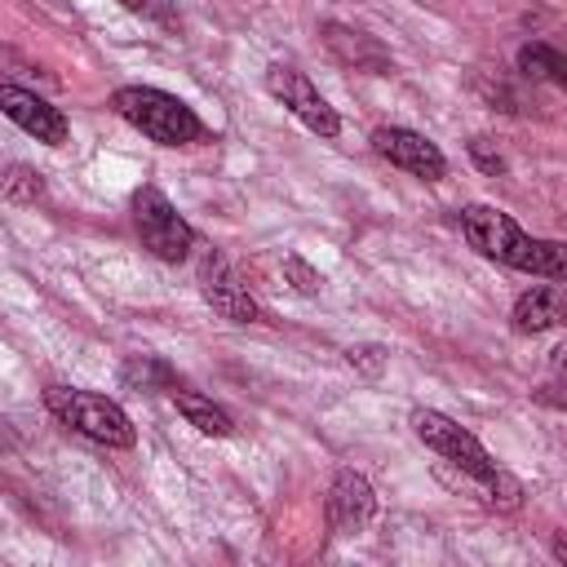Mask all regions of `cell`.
<instances>
[{
  "label": "cell",
  "instance_id": "cell-1",
  "mask_svg": "<svg viewBox=\"0 0 567 567\" xmlns=\"http://www.w3.org/2000/svg\"><path fill=\"white\" fill-rule=\"evenodd\" d=\"M461 230L470 239V248H478L483 257L540 275V279H563L567 275V252L558 239H536L527 235L509 213L492 208V204H465L461 208Z\"/></svg>",
  "mask_w": 567,
  "mask_h": 567
},
{
  "label": "cell",
  "instance_id": "cell-2",
  "mask_svg": "<svg viewBox=\"0 0 567 567\" xmlns=\"http://www.w3.org/2000/svg\"><path fill=\"white\" fill-rule=\"evenodd\" d=\"M111 106L124 124H133L142 137L159 146H190L204 137V120L173 93L151 89V84H124L111 93Z\"/></svg>",
  "mask_w": 567,
  "mask_h": 567
},
{
  "label": "cell",
  "instance_id": "cell-3",
  "mask_svg": "<svg viewBox=\"0 0 567 567\" xmlns=\"http://www.w3.org/2000/svg\"><path fill=\"white\" fill-rule=\"evenodd\" d=\"M44 408H49L62 425H71L75 434H84V439H93V443H102V447H133V439H137L128 412H124L115 399L93 394V390L49 385V390H44Z\"/></svg>",
  "mask_w": 567,
  "mask_h": 567
},
{
  "label": "cell",
  "instance_id": "cell-4",
  "mask_svg": "<svg viewBox=\"0 0 567 567\" xmlns=\"http://www.w3.org/2000/svg\"><path fill=\"white\" fill-rule=\"evenodd\" d=\"M412 430H416V439L430 447V452H439L447 465H456L474 487H483L501 465L492 461V452L465 430V425H456L447 412H434V408H416L412 412Z\"/></svg>",
  "mask_w": 567,
  "mask_h": 567
},
{
  "label": "cell",
  "instance_id": "cell-5",
  "mask_svg": "<svg viewBox=\"0 0 567 567\" xmlns=\"http://www.w3.org/2000/svg\"><path fill=\"white\" fill-rule=\"evenodd\" d=\"M133 226H137L142 248L159 261H182L195 248L190 221L173 208V199L159 186H137L133 190Z\"/></svg>",
  "mask_w": 567,
  "mask_h": 567
},
{
  "label": "cell",
  "instance_id": "cell-6",
  "mask_svg": "<svg viewBox=\"0 0 567 567\" xmlns=\"http://www.w3.org/2000/svg\"><path fill=\"white\" fill-rule=\"evenodd\" d=\"M266 89H270V97L275 102H284L310 133H319V137H337L341 133V120H337V111L328 106V97L297 71V66H284V62H275L270 71H266Z\"/></svg>",
  "mask_w": 567,
  "mask_h": 567
},
{
  "label": "cell",
  "instance_id": "cell-7",
  "mask_svg": "<svg viewBox=\"0 0 567 567\" xmlns=\"http://www.w3.org/2000/svg\"><path fill=\"white\" fill-rule=\"evenodd\" d=\"M372 151H377L381 159H390L394 168L421 177V182H439V177L447 173L443 151H439L425 133L403 128V124H385V128H377V133H372Z\"/></svg>",
  "mask_w": 567,
  "mask_h": 567
},
{
  "label": "cell",
  "instance_id": "cell-8",
  "mask_svg": "<svg viewBox=\"0 0 567 567\" xmlns=\"http://www.w3.org/2000/svg\"><path fill=\"white\" fill-rule=\"evenodd\" d=\"M199 292H204V301H208L221 319H230V323H261V319H266V310L252 301V292L230 275V266H226L217 252H208V257L199 261Z\"/></svg>",
  "mask_w": 567,
  "mask_h": 567
},
{
  "label": "cell",
  "instance_id": "cell-9",
  "mask_svg": "<svg viewBox=\"0 0 567 567\" xmlns=\"http://www.w3.org/2000/svg\"><path fill=\"white\" fill-rule=\"evenodd\" d=\"M0 111H4L22 133H31V137L44 142V146H62L66 133H71L66 115H62L53 102H44L40 93L22 89V84H0Z\"/></svg>",
  "mask_w": 567,
  "mask_h": 567
},
{
  "label": "cell",
  "instance_id": "cell-10",
  "mask_svg": "<svg viewBox=\"0 0 567 567\" xmlns=\"http://www.w3.org/2000/svg\"><path fill=\"white\" fill-rule=\"evenodd\" d=\"M372 514H377L372 483L359 470H337L332 487H328V523H332V532L354 536V532H363L372 523Z\"/></svg>",
  "mask_w": 567,
  "mask_h": 567
},
{
  "label": "cell",
  "instance_id": "cell-11",
  "mask_svg": "<svg viewBox=\"0 0 567 567\" xmlns=\"http://www.w3.org/2000/svg\"><path fill=\"white\" fill-rule=\"evenodd\" d=\"M509 319H514V332H523V337H536V332L558 328V323H563V288H558V279L527 288V292L514 301V315H509Z\"/></svg>",
  "mask_w": 567,
  "mask_h": 567
},
{
  "label": "cell",
  "instance_id": "cell-12",
  "mask_svg": "<svg viewBox=\"0 0 567 567\" xmlns=\"http://www.w3.org/2000/svg\"><path fill=\"white\" fill-rule=\"evenodd\" d=\"M173 403H177V412H182L199 434H208V439H226V434H235L230 412H226L221 403H213L208 394H195V390H177V385H173Z\"/></svg>",
  "mask_w": 567,
  "mask_h": 567
},
{
  "label": "cell",
  "instance_id": "cell-13",
  "mask_svg": "<svg viewBox=\"0 0 567 567\" xmlns=\"http://www.w3.org/2000/svg\"><path fill=\"white\" fill-rule=\"evenodd\" d=\"M120 381L128 390H137V394H159V390H173L177 385V372L159 354H128L124 368H120Z\"/></svg>",
  "mask_w": 567,
  "mask_h": 567
},
{
  "label": "cell",
  "instance_id": "cell-14",
  "mask_svg": "<svg viewBox=\"0 0 567 567\" xmlns=\"http://www.w3.org/2000/svg\"><path fill=\"white\" fill-rule=\"evenodd\" d=\"M518 71H523V75H536V80H554V84H563V80H567V58H563L554 44L532 40V44L518 49Z\"/></svg>",
  "mask_w": 567,
  "mask_h": 567
},
{
  "label": "cell",
  "instance_id": "cell-15",
  "mask_svg": "<svg viewBox=\"0 0 567 567\" xmlns=\"http://www.w3.org/2000/svg\"><path fill=\"white\" fill-rule=\"evenodd\" d=\"M0 195L13 204H35V199H44V177L31 164H9V168H0Z\"/></svg>",
  "mask_w": 567,
  "mask_h": 567
},
{
  "label": "cell",
  "instance_id": "cell-16",
  "mask_svg": "<svg viewBox=\"0 0 567 567\" xmlns=\"http://www.w3.org/2000/svg\"><path fill=\"white\" fill-rule=\"evenodd\" d=\"M133 18H142V22H155L159 31H177L182 27V18H177V9H173V0H120Z\"/></svg>",
  "mask_w": 567,
  "mask_h": 567
},
{
  "label": "cell",
  "instance_id": "cell-17",
  "mask_svg": "<svg viewBox=\"0 0 567 567\" xmlns=\"http://www.w3.org/2000/svg\"><path fill=\"white\" fill-rule=\"evenodd\" d=\"M346 363H350L354 372H363V377H381L385 363H390V350L377 346V341H359V346L346 350Z\"/></svg>",
  "mask_w": 567,
  "mask_h": 567
},
{
  "label": "cell",
  "instance_id": "cell-18",
  "mask_svg": "<svg viewBox=\"0 0 567 567\" xmlns=\"http://www.w3.org/2000/svg\"><path fill=\"white\" fill-rule=\"evenodd\" d=\"M284 275H288V284H292L301 297H315V292L323 288V275H319L315 266H306L301 257H284Z\"/></svg>",
  "mask_w": 567,
  "mask_h": 567
},
{
  "label": "cell",
  "instance_id": "cell-19",
  "mask_svg": "<svg viewBox=\"0 0 567 567\" xmlns=\"http://www.w3.org/2000/svg\"><path fill=\"white\" fill-rule=\"evenodd\" d=\"M470 159H474L483 173H492V177H501V173H505V155H501V151H492V142H487V137H474V142H470Z\"/></svg>",
  "mask_w": 567,
  "mask_h": 567
}]
</instances>
